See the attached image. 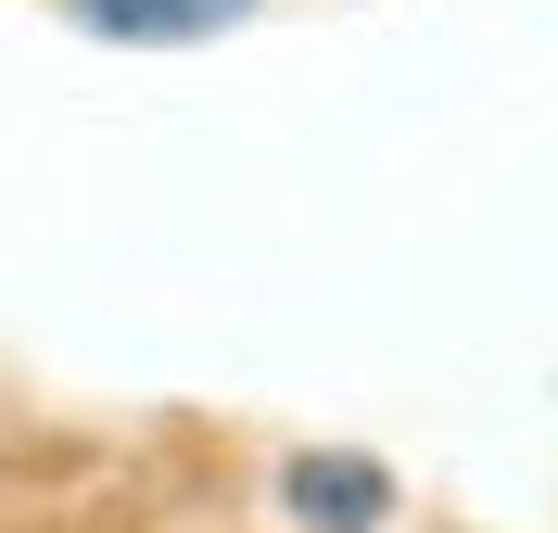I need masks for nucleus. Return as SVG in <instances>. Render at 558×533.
<instances>
[{
  "label": "nucleus",
  "mask_w": 558,
  "mask_h": 533,
  "mask_svg": "<svg viewBox=\"0 0 558 533\" xmlns=\"http://www.w3.org/2000/svg\"><path fill=\"white\" fill-rule=\"evenodd\" d=\"M279 496L305 508L317 533H368V521H381V496H393V483H381L368 458H292V483H279Z\"/></svg>",
  "instance_id": "1"
}]
</instances>
